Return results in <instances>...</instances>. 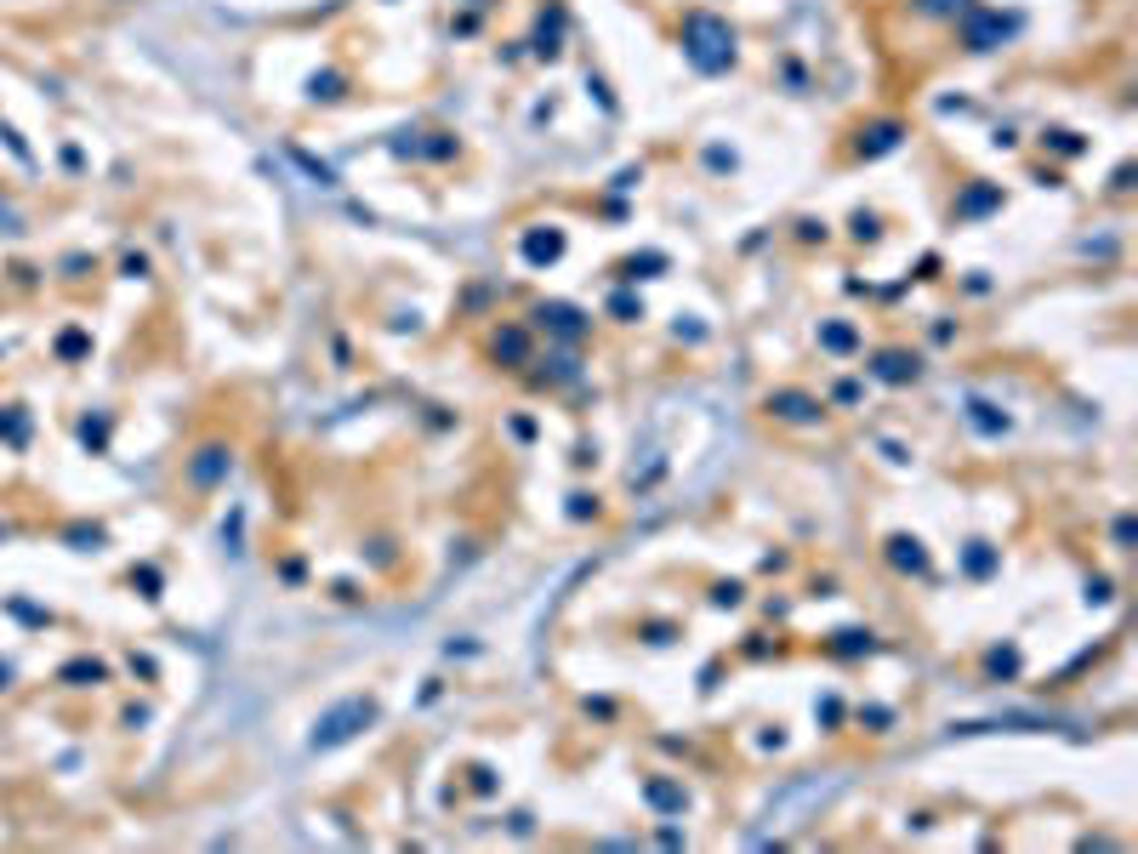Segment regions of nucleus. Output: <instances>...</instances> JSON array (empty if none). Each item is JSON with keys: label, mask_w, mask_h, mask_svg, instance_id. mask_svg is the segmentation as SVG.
<instances>
[{"label": "nucleus", "mask_w": 1138, "mask_h": 854, "mask_svg": "<svg viewBox=\"0 0 1138 854\" xmlns=\"http://www.w3.org/2000/svg\"><path fill=\"white\" fill-rule=\"evenodd\" d=\"M689 57L700 63V69H723V63H734V29L707 18V12H694L689 18Z\"/></svg>", "instance_id": "nucleus-1"}, {"label": "nucleus", "mask_w": 1138, "mask_h": 854, "mask_svg": "<svg viewBox=\"0 0 1138 854\" xmlns=\"http://www.w3.org/2000/svg\"><path fill=\"white\" fill-rule=\"evenodd\" d=\"M353 724H371V701H348L342 712H330L325 724L314 730V746H337V741H348Z\"/></svg>", "instance_id": "nucleus-2"}, {"label": "nucleus", "mask_w": 1138, "mask_h": 854, "mask_svg": "<svg viewBox=\"0 0 1138 854\" xmlns=\"http://www.w3.org/2000/svg\"><path fill=\"white\" fill-rule=\"evenodd\" d=\"M768 410L786 416V421H814L820 416V405L809 399V393H768Z\"/></svg>", "instance_id": "nucleus-3"}, {"label": "nucleus", "mask_w": 1138, "mask_h": 854, "mask_svg": "<svg viewBox=\"0 0 1138 854\" xmlns=\"http://www.w3.org/2000/svg\"><path fill=\"white\" fill-rule=\"evenodd\" d=\"M877 371H883L888 382H906V376H917V359L906 365V353H883V365H877Z\"/></svg>", "instance_id": "nucleus-4"}, {"label": "nucleus", "mask_w": 1138, "mask_h": 854, "mask_svg": "<svg viewBox=\"0 0 1138 854\" xmlns=\"http://www.w3.org/2000/svg\"><path fill=\"white\" fill-rule=\"evenodd\" d=\"M199 456H206V462H194V479H199V484H206V479H217V473L228 468V456H222L217 445H211V450H199Z\"/></svg>", "instance_id": "nucleus-5"}]
</instances>
